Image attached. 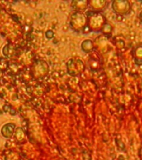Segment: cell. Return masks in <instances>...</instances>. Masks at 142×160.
<instances>
[{"mask_svg": "<svg viewBox=\"0 0 142 160\" xmlns=\"http://www.w3.org/2000/svg\"><path fill=\"white\" fill-rule=\"evenodd\" d=\"M87 28L90 32H100L102 31V28L107 23L104 15L100 12L96 11H88L87 12Z\"/></svg>", "mask_w": 142, "mask_h": 160, "instance_id": "1", "label": "cell"}, {"mask_svg": "<svg viewBox=\"0 0 142 160\" xmlns=\"http://www.w3.org/2000/svg\"><path fill=\"white\" fill-rule=\"evenodd\" d=\"M70 26L76 32H84L87 28V16L83 12H75L70 19Z\"/></svg>", "mask_w": 142, "mask_h": 160, "instance_id": "2", "label": "cell"}, {"mask_svg": "<svg viewBox=\"0 0 142 160\" xmlns=\"http://www.w3.org/2000/svg\"><path fill=\"white\" fill-rule=\"evenodd\" d=\"M85 66L82 60L72 58L68 60L67 62V72L72 76H77L80 75L84 71Z\"/></svg>", "mask_w": 142, "mask_h": 160, "instance_id": "3", "label": "cell"}, {"mask_svg": "<svg viewBox=\"0 0 142 160\" xmlns=\"http://www.w3.org/2000/svg\"><path fill=\"white\" fill-rule=\"evenodd\" d=\"M112 9L117 14H127L130 10V5L127 1H114L112 2Z\"/></svg>", "mask_w": 142, "mask_h": 160, "instance_id": "4", "label": "cell"}, {"mask_svg": "<svg viewBox=\"0 0 142 160\" xmlns=\"http://www.w3.org/2000/svg\"><path fill=\"white\" fill-rule=\"evenodd\" d=\"M15 124L12 122H7L5 123L4 125H2V127L1 128L0 132L3 138H9L12 137L15 132Z\"/></svg>", "mask_w": 142, "mask_h": 160, "instance_id": "5", "label": "cell"}, {"mask_svg": "<svg viewBox=\"0 0 142 160\" xmlns=\"http://www.w3.org/2000/svg\"><path fill=\"white\" fill-rule=\"evenodd\" d=\"M40 67L38 63L37 62V64L33 67V69L35 70V75H38L40 78L44 77L45 75L47 74L48 72V65L44 62V61H40Z\"/></svg>", "mask_w": 142, "mask_h": 160, "instance_id": "6", "label": "cell"}, {"mask_svg": "<svg viewBox=\"0 0 142 160\" xmlns=\"http://www.w3.org/2000/svg\"><path fill=\"white\" fill-rule=\"evenodd\" d=\"M72 8L78 12H82L89 6V2L87 1H74L72 2Z\"/></svg>", "mask_w": 142, "mask_h": 160, "instance_id": "7", "label": "cell"}, {"mask_svg": "<svg viewBox=\"0 0 142 160\" xmlns=\"http://www.w3.org/2000/svg\"><path fill=\"white\" fill-rule=\"evenodd\" d=\"M107 2L105 1H92L89 2V6H91L92 11H96V12H99L100 10L104 8Z\"/></svg>", "mask_w": 142, "mask_h": 160, "instance_id": "8", "label": "cell"}, {"mask_svg": "<svg viewBox=\"0 0 142 160\" xmlns=\"http://www.w3.org/2000/svg\"><path fill=\"white\" fill-rule=\"evenodd\" d=\"M81 48H82V50L83 51V52H92V50H93L94 45H93L92 41H91L90 39H87L82 42Z\"/></svg>", "mask_w": 142, "mask_h": 160, "instance_id": "9", "label": "cell"}, {"mask_svg": "<svg viewBox=\"0 0 142 160\" xmlns=\"http://www.w3.org/2000/svg\"><path fill=\"white\" fill-rule=\"evenodd\" d=\"M135 60L138 65L142 64V46H139L135 48L134 52Z\"/></svg>", "mask_w": 142, "mask_h": 160, "instance_id": "10", "label": "cell"}, {"mask_svg": "<svg viewBox=\"0 0 142 160\" xmlns=\"http://www.w3.org/2000/svg\"><path fill=\"white\" fill-rule=\"evenodd\" d=\"M111 31H112L111 26L109 23H107H107L105 24L104 27H103V28H102V32H103V33H105V34L111 35Z\"/></svg>", "mask_w": 142, "mask_h": 160, "instance_id": "11", "label": "cell"}, {"mask_svg": "<svg viewBox=\"0 0 142 160\" xmlns=\"http://www.w3.org/2000/svg\"><path fill=\"white\" fill-rule=\"evenodd\" d=\"M2 75H3V71H2V68L0 65V79L2 78Z\"/></svg>", "mask_w": 142, "mask_h": 160, "instance_id": "12", "label": "cell"}, {"mask_svg": "<svg viewBox=\"0 0 142 160\" xmlns=\"http://www.w3.org/2000/svg\"><path fill=\"white\" fill-rule=\"evenodd\" d=\"M140 22H142V11L140 12Z\"/></svg>", "mask_w": 142, "mask_h": 160, "instance_id": "13", "label": "cell"}]
</instances>
